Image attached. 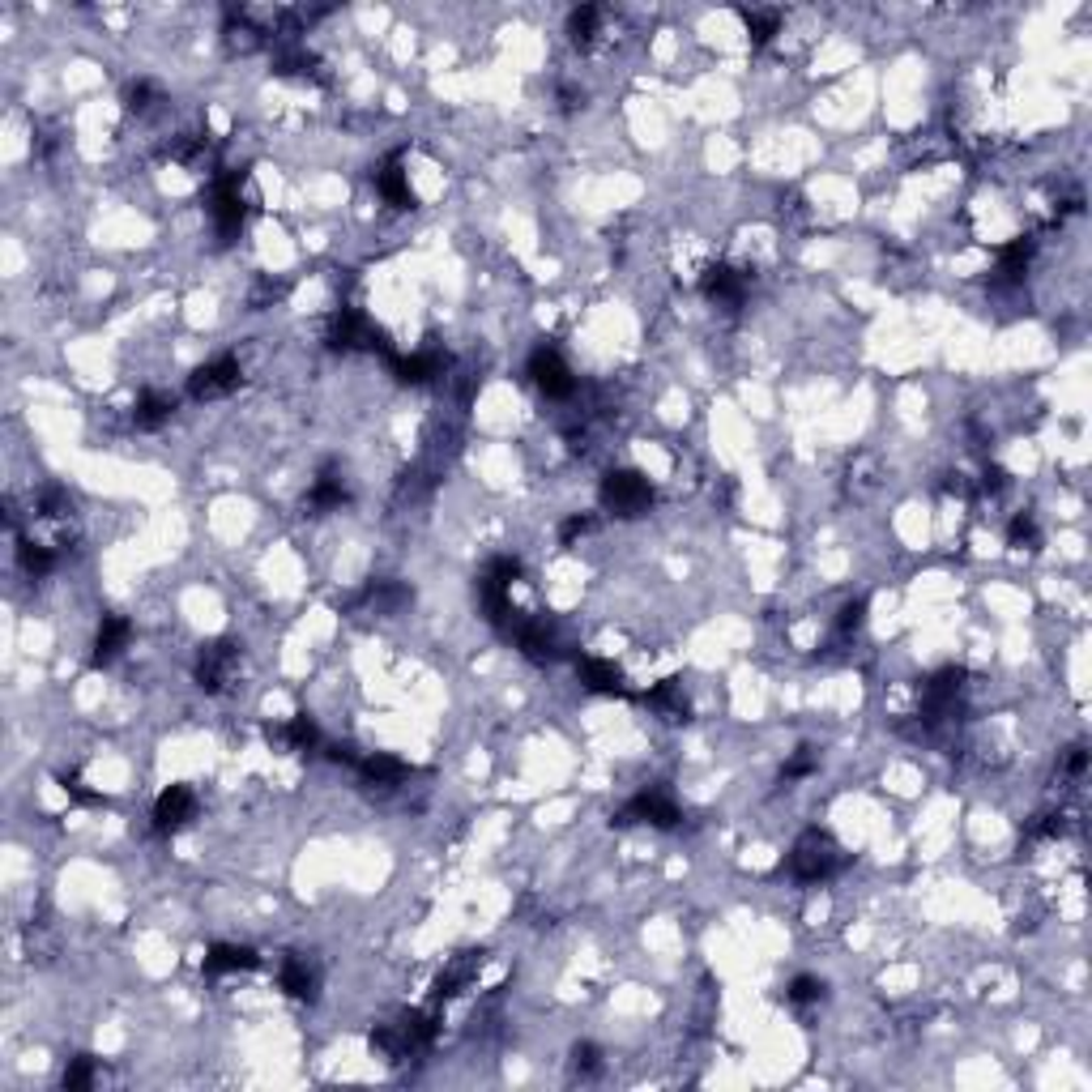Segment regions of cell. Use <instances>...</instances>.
<instances>
[{
    "mask_svg": "<svg viewBox=\"0 0 1092 1092\" xmlns=\"http://www.w3.org/2000/svg\"><path fill=\"white\" fill-rule=\"evenodd\" d=\"M435 1037V1024L427 1020V1015H401V1020L393 1024H380L376 1033H371V1050H376L380 1058H389V1063H398V1058H410L432 1045Z\"/></svg>",
    "mask_w": 1092,
    "mask_h": 1092,
    "instance_id": "cell-1",
    "label": "cell"
},
{
    "mask_svg": "<svg viewBox=\"0 0 1092 1092\" xmlns=\"http://www.w3.org/2000/svg\"><path fill=\"white\" fill-rule=\"evenodd\" d=\"M837 866H841V850H837V841H832L828 832H819V828L802 832L798 845H794V853H789V875H794V880H802V883H819V880H828V875L837 871Z\"/></svg>",
    "mask_w": 1092,
    "mask_h": 1092,
    "instance_id": "cell-2",
    "label": "cell"
},
{
    "mask_svg": "<svg viewBox=\"0 0 1092 1092\" xmlns=\"http://www.w3.org/2000/svg\"><path fill=\"white\" fill-rule=\"evenodd\" d=\"M602 504L615 512V517H640V512H649V504H653L649 478H640L636 469H615V474H606Z\"/></svg>",
    "mask_w": 1092,
    "mask_h": 1092,
    "instance_id": "cell-3",
    "label": "cell"
},
{
    "mask_svg": "<svg viewBox=\"0 0 1092 1092\" xmlns=\"http://www.w3.org/2000/svg\"><path fill=\"white\" fill-rule=\"evenodd\" d=\"M240 670V645L235 640H209L197 653V683L206 691H222Z\"/></svg>",
    "mask_w": 1092,
    "mask_h": 1092,
    "instance_id": "cell-4",
    "label": "cell"
},
{
    "mask_svg": "<svg viewBox=\"0 0 1092 1092\" xmlns=\"http://www.w3.org/2000/svg\"><path fill=\"white\" fill-rule=\"evenodd\" d=\"M235 389H240V363H235L231 355L209 359L206 368H197L188 376V393L197 401H218V398H227V393H235Z\"/></svg>",
    "mask_w": 1092,
    "mask_h": 1092,
    "instance_id": "cell-5",
    "label": "cell"
},
{
    "mask_svg": "<svg viewBox=\"0 0 1092 1092\" xmlns=\"http://www.w3.org/2000/svg\"><path fill=\"white\" fill-rule=\"evenodd\" d=\"M530 376H533V384H538L546 398H555V401H563V398H572V393H576L572 368H567V363L555 355L551 346H538L530 355Z\"/></svg>",
    "mask_w": 1092,
    "mask_h": 1092,
    "instance_id": "cell-6",
    "label": "cell"
},
{
    "mask_svg": "<svg viewBox=\"0 0 1092 1092\" xmlns=\"http://www.w3.org/2000/svg\"><path fill=\"white\" fill-rule=\"evenodd\" d=\"M188 819H197V794H192L188 786H167L154 802V828L176 832V828H184Z\"/></svg>",
    "mask_w": 1092,
    "mask_h": 1092,
    "instance_id": "cell-7",
    "label": "cell"
},
{
    "mask_svg": "<svg viewBox=\"0 0 1092 1092\" xmlns=\"http://www.w3.org/2000/svg\"><path fill=\"white\" fill-rule=\"evenodd\" d=\"M624 819H640V823H653V828H674L683 816H679V807H674L670 794H661V789H645V794H636L624 807Z\"/></svg>",
    "mask_w": 1092,
    "mask_h": 1092,
    "instance_id": "cell-8",
    "label": "cell"
},
{
    "mask_svg": "<svg viewBox=\"0 0 1092 1092\" xmlns=\"http://www.w3.org/2000/svg\"><path fill=\"white\" fill-rule=\"evenodd\" d=\"M209 213H213V222H218V231H222V235L240 231V222H243L240 176H222L218 184H213V197H209Z\"/></svg>",
    "mask_w": 1092,
    "mask_h": 1092,
    "instance_id": "cell-9",
    "label": "cell"
},
{
    "mask_svg": "<svg viewBox=\"0 0 1092 1092\" xmlns=\"http://www.w3.org/2000/svg\"><path fill=\"white\" fill-rule=\"evenodd\" d=\"M517 645L530 661H555L560 658V636H555V627L546 624V619H526V624H517Z\"/></svg>",
    "mask_w": 1092,
    "mask_h": 1092,
    "instance_id": "cell-10",
    "label": "cell"
},
{
    "mask_svg": "<svg viewBox=\"0 0 1092 1092\" xmlns=\"http://www.w3.org/2000/svg\"><path fill=\"white\" fill-rule=\"evenodd\" d=\"M576 674H581V683L589 691H597V695H627L624 674L610 666V661H602V658H581V661H576Z\"/></svg>",
    "mask_w": 1092,
    "mask_h": 1092,
    "instance_id": "cell-11",
    "label": "cell"
},
{
    "mask_svg": "<svg viewBox=\"0 0 1092 1092\" xmlns=\"http://www.w3.org/2000/svg\"><path fill=\"white\" fill-rule=\"evenodd\" d=\"M128 636H133L128 619H120V615H107L103 624H99V636H94V666H107V661L120 658V649L128 645Z\"/></svg>",
    "mask_w": 1092,
    "mask_h": 1092,
    "instance_id": "cell-12",
    "label": "cell"
},
{
    "mask_svg": "<svg viewBox=\"0 0 1092 1092\" xmlns=\"http://www.w3.org/2000/svg\"><path fill=\"white\" fill-rule=\"evenodd\" d=\"M277 981H282V990L291 994V999H316L320 973H316V965H307L304 956H291V960H282V973H277Z\"/></svg>",
    "mask_w": 1092,
    "mask_h": 1092,
    "instance_id": "cell-13",
    "label": "cell"
},
{
    "mask_svg": "<svg viewBox=\"0 0 1092 1092\" xmlns=\"http://www.w3.org/2000/svg\"><path fill=\"white\" fill-rule=\"evenodd\" d=\"M329 341L341 350H355V346H371V325L363 320L359 312H350V307H341V312L334 316V329H329Z\"/></svg>",
    "mask_w": 1092,
    "mask_h": 1092,
    "instance_id": "cell-14",
    "label": "cell"
},
{
    "mask_svg": "<svg viewBox=\"0 0 1092 1092\" xmlns=\"http://www.w3.org/2000/svg\"><path fill=\"white\" fill-rule=\"evenodd\" d=\"M743 291H747V282H743V273H734V270H709V277H704V295L713 299V304H722V307H738L743 304Z\"/></svg>",
    "mask_w": 1092,
    "mask_h": 1092,
    "instance_id": "cell-15",
    "label": "cell"
},
{
    "mask_svg": "<svg viewBox=\"0 0 1092 1092\" xmlns=\"http://www.w3.org/2000/svg\"><path fill=\"white\" fill-rule=\"evenodd\" d=\"M359 773L368 777L371 786H380V789H393V786H401V781H405V773H410V768H405L398 755H368V759H359Z\"/></svg>",
    "mask_w": 1092,
    "mask_h": 1092,
    "instance_id": "cell-16",
    "label": "cell"
},
{
    "mask_svg": "<svg viewBox=\"0 0 1092 1092\" xmlns=\"http://www.w3.org/2000/svg\"><path fill=\"white\" fill-rule=\"evenodd\" d=\"M256 965H261V956L252 947H235V944H218L206 956L209 973H235V969H256Z\"/></svg>",
    "mask_w": 1092,
    "mask_h": 1092,
    "instance_id": "cell-17",
    "label": "cell"
},
{
    "mask_svg": "<svg viewBox=\"0 0 1092 1092\" xmlns=\"http://www.w3.org/2000/svg\"><path fill=\"white\" fill-rule=\"evenodd\" d=\"M171 410H176V401L163 398V393H142V398H137L133 419H137L142 432H154V427H163L171 419Z\"/></svg>",
    "mask_w": 1092,
    "mask_h": 1092,
    "instance_id": "cell-18",
    "label": "cell"
},
{
    "mask_svg": "<svg viewBox=\"0 0 1092 1092\" xmlns=\"http://www.w3.org/2000/svg\"><path fill=\"white\" fill-rule=\"evenodd\" d=\"M645 700H649L661 717H666V722H679V717L688 713V704H683V688H679V679L658 683V688H653V691L645 695Z\"/></svg>",
    "mask_w": 1092,
    "mask_h": 1092,
    "instance_id": "cell-19",
    "label": "cell"
},
{
    "mask_svg": "<svg viewBox=\"0 0 1092 1092\" xmlns=\"http://www.w3.org/2000/svg\"><path fill=\"white\" fill-rule=\"evenodd\" d=\"M376 188H380V197L389 201V206H414V192H410V184H405V176H401V167L398 163H389L376 176Z\"/></svg>",
    "mask_w": 1092,
    "mask_h": 1092,
    "instance_id": "cell-20",
    "label": "cell"
},
{
    "mask_svg": "<svg viewBox=\"0 0 1092 1092\" xmlns=\"http://www.w3.org/2000/svg\"><path fill=\"white\" fill-rule=\"evenodd\" d=\"M307 504L312 508H341L346 504V483L334 474H320L312 483V491H307Z\"/></svg>",
    "mask_w": 1092,
    "mask_h": 1092,
    "instance_id": "cell-21",
    "label": "cell"
},
{
    "mask_svg": "<svg viewBox=\"0 0 1092 1092\" xmlns=\"http://www.w3.org/2000/svg\"><path fill=\"white\" fill-rule=\"evenodd\" d=\"M277 743L295 747V752H307V747L320 743V730H316V722H307V717H295V722H286L282 730H277Z\"/></svg>",
    "mask_w": 1092,
    "mask_h": 1092,
    "instance_id": "cell-22",
    "label": "cell"
},
{
    "mask_svg": "<svg viewBox=\"0 0 1092 1092\" xmlns=\"http://www.w3.org/2000/svg\"><path fill=\"white\" fill-rule=\"evenodd\" d=\"M597 26H602V9L597 5H581L572 14V21H567V30H572V39L581 43V48H589V43L597 39Z\"/></svg>",
    "mask_w": 1092,
    "mask_h": 1092,
    "instance_id": "cell-23",
    "label": "cell"
},
{
    "mask_svg": "<svg viewBox=\"0 0 1092 1092\" xmlns=\"http://www.w3.org/2000/svg\"><path fill=\"white\" fill-rule=\"evenodd\" d=\"M17 560H21V567H26L30 576H48L51 567H56V555H51V546H39V542H21V546H17Z\"/></svg>",
    "mask_w": 1092,
    "mask_h": 1092,
    "instance_id": "cell-24",
    "label": "cell"
},
{
    "mask_svg": "<svg viewBox=\"0 0 1092 1092\" xmlns=\"http://www.w3.org/2000/svg\"><path fill=\"white\" fill-rule=\"evenodd\" d=\"M474 969H478V960H457L448 973H440V981H435V999H453V994L462 990L469 978H474Z\"/></svg>",
    "mask_w": 1092,
    "mask_h": 1092,
    "instance_id": "cell-25",
    "label": "cell"
},
{
    "mask_svg": "<svg viewBox=\"0 0 1092 1092\" xmlns=\"http://www.w3.org/2000/svg\"><path fill=\"white\" fill-rule=\"evenodd\" d=\"M743 21H747V30H752L755 43H768L777 35V14H773V9H743Z\"/></svg>",
    "mask_w": 1092,
    "mask_h": 1092,
    "instance_id": "cell-26",
    "label": "cell"
},
{
    "mask_svg": "<svg viewBox=\"0 0 1092 1092\" xmlns=\"http://www.w3.org/2000/svg\"><path fill=\"white\" fill-rule=\"evenodd\" d=\"M1008 542L1012 546H1037V542H1042V530H1037L1033 512H1020V517L1012 521V526H1008Z\"/></svg>",
    "mask_w": 1092,
    "mask_h": 1092,
    "instance_id": "cell-27",
    "label": "cell"
},
{
    "mask_svg": "<svg viewBox=\"0 0 1092 1092\" xmlns=\"http://www.w3.org/2000/svg\"><path fill=\"white\" fill-rule=\"evenodd\" d=\"M94 1084V1058H73L69 1063V1072H64V1088L69 1092H81V1088H90Z\"/></svg>",
    "mask_w": 1092,
    "mask_h": 1092,
    "instance_id": "cell-28",
    "label": "cell"
},
{
    "mask_svg": "<svg viewBox=\"0 0 1092 1092\" xmlns=\"http://www.w3.org/2000/svg\"><path fill=\"white\" fill-rule=\"evenodd\" d=\"M819 999H823L819 978H794L789 981V1003H819Z\"/></svg>",
    "mask_w": 1092,
    "mask_h": 1092,
    "instance_id": "cell-29",
    "label": "cell"
},
{
    "mask_svg": "<svg viewBox=\"0 0 1092 1092\" xmlns=\"http://www.w3.org/2000/svg\"><path fill=\"white\" fill-rule=\"evenodd\" d=\"M158 99H163V94H158L154 85H149V81H137L133 90H128V112L142 115V112H149V107H154Z\"/></svg>",
    "mask_w": 1092,
    "mask_h": 1092,
    "instance_id": "cell-30",
    "label": "cell"
},
{
    "mask_svg": "<svg viewBox=\"0 0 1092 1092\" xmlns=\"http://www.w3.org/2000/svg\"><path fill=\"white\" fill-rule=\"evenodd\" d=\"M862 624H866V602L858 597V602H850V606L841 610V619H837V631H841V636H853V631H858Z\"/></svg>",
    "mask_w": 1092,
    "mask_h": 1092,
    "instance_id": "cell-31",
    "label": "cell"
},
{
    "mask_svg": "<svg viewBox=\"0 0 1092 1092\" xmlns=\"http://www.w3.org/2000/svg\"><path fill=\"white\" fill-rule=\"evenodd\" d=\"M816 764H819V759H816V752H811V747H802V752H798V755H794V759H789V764H786V781H798V777L816 773Z\"/></svg>",
    "mask_w": 1092,
    "mask_h": 1092,
    "instance_id": "cell-32",
    "label": "cell"
},
{
    "mask_svg": "<svg viewBox=\"0 0 1092 1092\" xmlns=\"http://www.w3.org/2000/svg\"><path fill=\"white\" fill-rule=\"evenodd\" d=\"M597 1063H602V1058H597V1045H589V1042H585V1045H576V1050H572V1067H576L581 1076L597 1072Z\"/></svg>",
    "mask_w": 1092,
    "mask_h": 1092,
    "instance_id": "cell-33",
    "label": "cell"
},
{
    "mask_svg": "<svg viewBox=\"0 0 1092 1092\" xmlns=\"http://www.w3.org/2000/svg\"><path fill=\"white\" fill-rule=\"evenodd\" d=\"M589 530H594V517H572V521H563V542L585 538Z\"/></svg>",
    "mask_w": 1092,
    "mask_h": 1092,
    "instance_id": "cell-34",
    "label": "cell"
},
{
    "mask_svg": "<svg viewBox=\"0 0 1092 1092\" xmlns=\"http://www.w3.org/2000/svg\"><path fill=\"white\" fill-rule=\"evenodd\" d=\"M1084 764H1088V755L1079 752V747H1072V755H1067V773L1079 777V773H1084Z\"/></svg>",
    "mask_w": 1092,
    "mask_h": 1092,
    "instance_id": "cell-35",
    "label": "cell"
}]
</instances>
